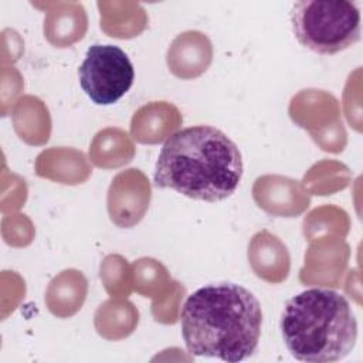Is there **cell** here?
<instances>
[{
    "mask_svg": "<svg viewBox=\"0 0 363 363\" xmlns=\"http://www.w3.org/2000/svg\"><path fill=\"white\" fill-rule=\"evenodd\" d=\"M292 30L301 45L333 55L360 40V11L349 0H302L291 10Z\"/></svg>",
    "mask_w": 363,
    "mask_h": 363,
    "instance_id": "4",
    "label": "cell"
},
{
    "mask_svg": "<svg viewBox=\"0 0 363 363\" xmlns=\"http://www.w3.org/2000/svg\"><path fill=\"white\" fill-rule=\"evenodd\" d=\"M79 85L96 105L118 102L133 85L135 68L128 54L112 44H94L78 68Z\"/></svg>",
    "mask_w": 363,
    "mask_h": 363,
    "instance_id": "5",
    "label": "cell"
},
{
    "mask_svg": "<svg viewBox=\"0 0 363 363\" xmlns=\"http://www.w3.org/2000/svg\"><path fill=\"white\" fill-rule=\"evenodd\" d=\"M242 170L241 152L223 130L194 125L174 132L164 142L153 182L156 187L216 203L237 190Z\"/></svg>",
    "mask_w": 363,
    "mask_h": 363,
    "instance_id": "2",
    "label": "cell"
},
{
    "mask_svg": "<svg viewBox=\"0 0 363 363\" xmlns=\"http://www.w3.org/2000/svg\"><path fill=\"white\" fill-rule=\"evenodd\" d=\"M279 326L289 353L308 363L339 362L357 340L349 301L328 288H309L288 299Z\"/></svg>",
    "mask_w": 363,
    "mask_h": 363,
    "instance_id": "3",
    "label": "cell"
},
{
    "mask_svg": "<svg viewBox=\"0 0 363 363\" xmlns=\"http://www.w3.org/2000/svg\"><path fill=\"white\" fill-rule=\"evenodd\" d=\"M180 326L189 353L235 363L255 353L262 309L257 296L242 285L210 284L187 296Z\"/></svg>",
    "mask_w": 363,
    "mask_h": 363,
    "instance_id": "1",
    "label": "cell"
}]
</instances>
